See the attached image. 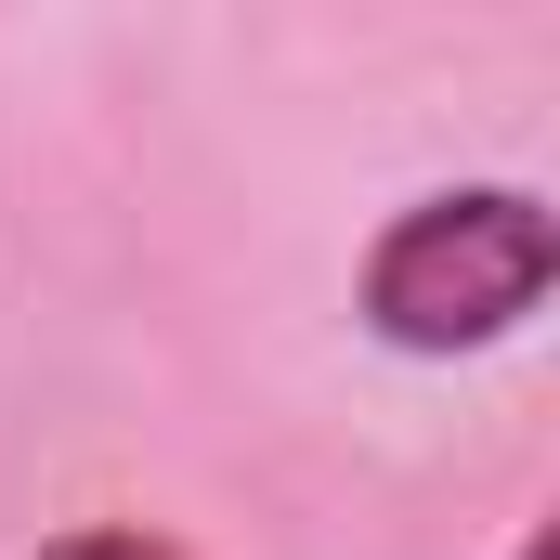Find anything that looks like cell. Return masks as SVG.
Returning a JSON list of instances; mask_svg holds the SVG:
<instances>
[{
  "instance_id": "obj_1",
  "label": "cell",
  "mask_w": 560,
  "mask_h": 560,
  "mask_svg": "<svg viewBox=\"0 0 560 560\" xmlns=\"http://www.w3.org/2000/svg\"><path fill=\"white\" fill-rule=\"evenodd\" d=\"M560 275V222L522 183H469V196H418L378 248H365V326L392 352H495L509 326H535Z\"/></svg>"
},
{
  "instance_id": "obj_2",
  "label": "cell",
  "mask_w": 560,
  "mask_h": 560,
  "mask_svg": "<svg viewBox=\"0 0 560 560\" xmlns=\"http://www.w3.org/2000/svg\"><path fill=\"white\" fill-rule=\"evenodd\" d=\"M39 560H196V548H170L156 522H79V535H52Z\"/></svg>"
},
{
  "instance_id": "obj_3",
  "label": "cell",
  "mask_w": 560,
  "mask_h": 560,
  "mask_svg": "<svg viewBox=\"0 0 560 560\" xmlns=\"http://www.w3.org/2000/svg\"><path fill=\"white\" fill-rule=\"evenodd\" d=\"M522 560H548V535H522Z\"/></svg>"
}]
</instances>
